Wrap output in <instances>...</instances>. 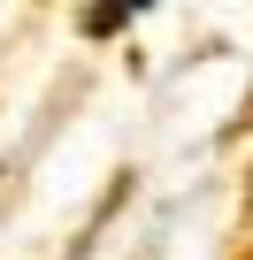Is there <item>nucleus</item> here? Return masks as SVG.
<instances>
[{
  "label": "nucleus",
  "mask_w": 253,
  "mask_h": 260,
  "mask_svg": "<svg viewBox=\"0 0 253 260\" xmlns=\"http://www.w3.org/2000/svg\"><path fill=\"white\" fill-rule=\"evenodd\" d=\"M123 23H131V8H92V16H85V31H100V39L123 31Z\"/></svg>",
  "instance_id": "obj_1"
}]
</instances>
